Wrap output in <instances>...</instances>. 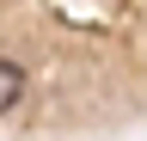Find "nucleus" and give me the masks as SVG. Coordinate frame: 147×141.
<instances>
[{
  "instance_id": "1",
  "label": "nucleus",
  "mask_w": 147,
  "mask_h": 141,
  "mask_svg": "<svg viewBox=\"0 0 147 141\" xmlns=\"http://www.w3.org/2000/svg\"><path fill=\"white\" fill-rule=\"evenodd\" d=\"M18 98H25V67L0 55V117H6V111H12Z\"/></svg>"
}]
</instances>
